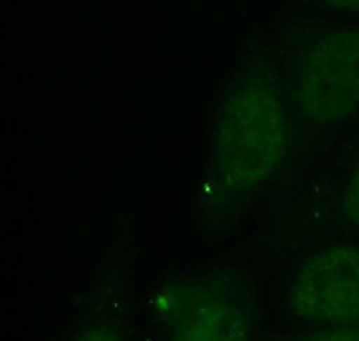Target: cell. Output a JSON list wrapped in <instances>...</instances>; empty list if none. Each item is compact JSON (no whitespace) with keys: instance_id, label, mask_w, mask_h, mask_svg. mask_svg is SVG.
I'll return each instance as SVG.
<instances>
[{"instance_id":"cell-1","label":"cell","mask_w":359,"mask_h":341,"mask_svg":"<svg viewBox=\"0 0 359 341\" xmlns=\"http://www.w3.org/2000/svg\"><path fill=\"white\" fill-rule=\"evenodd\" d=\"M290 121L278 88L262 74L237 83L224 99L214 135V170L230 192L264 183L287 151Z\"/></svg>"},{"instance_id":"cell-2","label":"cell","mask_w":359,"mask_h":341,"mask_svg":"<svg viewBox=\"0 0 359 341\" xmlns=\"http://www.w3.org/2000/svg\"><path fill=\"white\" fill-rule=\"evenodd\" d=\"M153 314L178 340H243L252 329L245 295L224 276H182L155 293Z\"/></svg>"},{"instance_id":"cell-3","label":"cell","mask_w":359,"mask_h":341,"mask_svg":"<svg viewBox=\"0 0 359 341\" xmlns=\"http://www.w3.org/2000/svg\"><path fill=\"white\" fill-rule=\"evenodd\" d=\"M294 99L314 122H339L359 112V31H336L304 53Z\"/></svg>"},{"instance_id":"cell-4","label":"cell","mask_w":359,"mask_h":341,"mask_svg":"<svg viewBox=\"0 0 359 341\" xmlns=\"http://www.w3.org/2000/svg\"><path fill=\"white\" fill-rule=\"evenodd\" d=\"M298 316L316 323L359 320V250L347 244L323 248L304 262L291 288Z\"/></svg>"},{"instance_id":"cell-5","label":"cell","mask_w":359,"mask_h":341,"mask_svg":"<svg viewBox=\"0 0 359 341\" xmlns=\"http://www.w3.org/2000/svg\"><path fill=\"white\" fill-rule=\"evenodd\" d=\"M343 208H345L348 221L359 228V162L355 163L351 180L347 183V191H345V198H343Z\"/></svg>"},{"instance_id":"cell-6","label":"cell","mask_w":359,"mask_h":341,"mask_svg":"<svg viewBox=\"0 0 359 341\" xmlns=\"http://www.w3.org/2000/svg\"><path fill=\"white\" fill-rule=\"evenodd\" d=\"M322 4L332 6L339 9H351V11H359V0H318Z\"/></svg>"}]
</instances>
